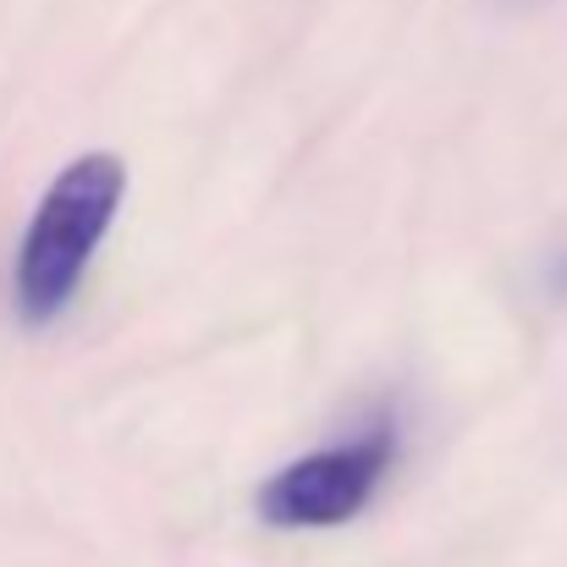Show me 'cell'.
Returning a JSON list of instances; mask_svg holds the SVG:
<instances>
[{
	"mask_svg": "<svg viewBox=\"0 0 567 567\" xmlns=\"http://www.w3.org/2000/svg\"><path fill=\"white\" fill-rule=\"evenodd\" d=\"M122 193H127V166L111 150L78 155L44 188L17 248V315L28 326H44L72 303L94 248L105 243L122 209Z\"/></svg>",
	"mask_w": 567,
	"mask_h": 567,
	"instance_id": "cell-1",
	"label": "cell"
},
{
	"mask_svg": "<svg viewBox=\"0 0 567 567\" xmlns=\"http://www.w3.org/2000/svg\"><path fill=\"white\" fill-rule=\"evenodd\" d=\"M391 452H396L391 424H375L359 441H342L276 468L259 485L254 507L270 529H337L370 507L380 474L391 468Z\"/></svg>",
	"mask_w": 567,
	"mask_h": 567,
	"instance_id": "cell-2",
	"label": "cell"
}]
</instances>
